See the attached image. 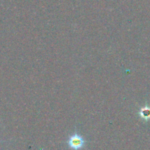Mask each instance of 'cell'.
<instances>
[{
  "mask_svg": "<svg viewBox=\"0 0 150 150\" xmlns=\"http://www.w3.org/2000/svg\"><path fill=\"white\" fill-rule=\"evenodd\" d=\"M85 141L81 135L74 134L70 138L68 141V145L71 149L74 150H79L83 146Z\"/></svg>",
  "mask_w": 150,
  "mask_h": 150,
  "instance_id": "obj_1",
  "label": "cell"
},
{
  "mask_svg": "<svg viewBox=\"0 0 150 150\" xmlns=\"http://www.w3.org/2000/svg\"><path fill=\"white\" fill-rule=\"evenodd\" d=\"M140 116L144 120L148 121L150 119V107L148 106L142 107L139 112Z\"/></svg>",
  "mask_w": 150,
  "mask_h": 150,
  "instance_id": "obj_2",
  "label": "cell"
}]
</instances>
